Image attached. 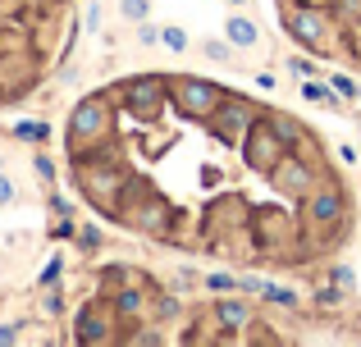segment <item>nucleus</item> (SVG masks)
I'll return each instance as SVG.
<instances>
[{"label":"nucleus","instance_id":"obj_3","mask_svg":"<svg viewBox=\"0 0 361 347\" xmlns=\"http://www.w3.org/2000/svg\"><path fill=\"white\" fill-rule=\"evenodd\" d=\"M110 119H115V106H110V96H82L78 106H73L69 115V146L78 151V146H92L97 137L110 133Z\"/></svg>","mask_w":361,"mask_h":347},{"label":"nucleus","instance_id":"obj_22","mask_svg":"<svg viewBox=\"0 0 361 347\" xmlns=\"http://www.w3.org/2000/svg\"><path fill=\"white\" fill-rule=\"evenodd\" d=\"M123 343H133V347H147V343H160V334H156V329H137V334H128Z\"/></svg>","mask_w":361,"mask_h":347},{"label":"nucleus","instance_id":"obj_13","mask_svg":"<svg viewBox=\"0 0 361 347\" xmlns=\"http://www.w3.org/2000/svg\"><path fill=\"white\" fill-rule=\"evenodd\" d=\"M224 42L238 46V51H252V46L261 42V27H256L252 18H243V14H229L224 18Z\"/></svg>","mask_w":361,"mask_h":347},{"label":"nucleus","instance_id":"obj_12","mask_svg":"<svg viewBox=\"0 0 361 347\" xmlns=\"http://www.w3.org/2000/svg\"><path fill=\"white\" fill-rule=\"evenodd\" d=\"M215 320H220V324H224V329H233V334H243V329H247V324H252V320H256V315H252V306H247V302H238V297H229V293H224V297H220V302H215Z\"/></svg>","mask_w":361,"mask_h":347},{"label":"nucleus","instance_id":"obj_18","mask_svg":"<svg viewBox=\"0 0 361 347\" xmlns=\"http://www.w3.org/2000/svg\"><path fill=\"white\" fill-rule=\"evenodd\" d=\"M206 288H211L215 297H224V293H233V288H238V275H206Z\"/></svg>","mask_w":361,"mask_h":347},{"label":"nucleus","instance_id":"obj_7","mask_svg":"<svg viewBox=\"0 0 361 347\" xmlns=\"http://www.w3.org/2000/svg\"><path fill=\"white\" fill-rule=\"evenodd\" d=\"M256 115H261V110H256L252 101H243V96H224L220 106H215V115L206 119V128H211V137H215V142L238 146L243 137H247V128L256 124Z\"/></svg>","mask_w":361,"mask_h":347},{"label":"nucleus","instance_id":"obj_14","mask_svg":"<svg viewBox=\"0 0 361 347\" xmlns=\"http://www.w3.org/2000/svg\"><path fill=\"white\" fill-rule=\"evenodd\" d=\"M110 306H115L119 320H137V315L147 311V288H115Z\"/></svg>","mask_w":361,"mask_h":347},{"label":"nucleus","instance_id":"obj_29","mask_svg":"<svg viewBox=\"0 0 361 347\" xmlns=\"http://www.w3.org/2000/svg\"><path fill=\"white\" fill-rule=\"evenodd\" d=\"M334 87H338V92H343V96H361V87H357V82H353V78H334Z\"/></svg>","mask_w":361,"mask_h":347},{"label":"nucleus","instance_id":"obj_25","mask_svg":"<svg viewBox=\"0 0 361 347\" xmlns=\"http://www.w3.org/2000/svg\"><path fill=\"white\" fill-rule=\"evenodd\" d=\"M156 315H160V320H169V315H178V302H174V297H160V302H156Z\"/></svg>","mask_w":361,"mask_h":347},{"label":"nucleus","instance_id":"obj_8","mask_svg":"<svg viewBox=\"0 0 361 347\" xmlns=\"http://www.w3.org/2000/svg\"><path fill=\"white\" fill-rule=\"evenodd\" d=\"M265 178L274 183V192L293 196V201H302V196H307L311 187H320V174H316V165H311L302 151H283L279 160H274V170L265 174Z\"/></svg>","mask_w":361,"mask_h":347},{"label":"nucleus","instance_id":"obj_15","mask_svg":"<svg viewBox=\"0 0 361 347\" xmlns=\"http://www.w3.org/2000/svg\"><path fill=\"white\" fill-rule=\"evenodd\" d=\"M14 137H27V142H51V124H37V119H23V124H14Z\"/></svg>","mask_w":361,"mask_h":347},{"label":"nucleus","instance_id":"obj_1","mask_svg":"<svg viewBox=\"0 0 361 347\" xmlns=\"http://www.w3.org/2000/svg\"><path fill=\"white\" fill-rule=\"evenodd\" d=\"M82 196H87L92 206H97V210H115L119 215V206H123V192H128L133 187V174L128 170H115V165H101L97 156H82Z\"/></svg>","mask_w":361,"mask_h":347},{"label":"nucleus","instance_id":"obj_28","mask_svg":"<svg viewBox=\"0 0 361 347\" xmlns=\"http://www.w3.org/2000/svg\"><path fill=\"white\" fill-rule=\"evenodd\" d=\"M55 279H60V260H51V265H46V270H42V288H51V284H55Z\"/></svg>","mask_w":361,"mask_h":347},{"label":"nucleus","instance_id":"obj_31","mask_svg":"<svg viewBox=\"0 0 361 347\" xmlns=\"http://www.w3.org/2000/svg\"><path fill=\"white\" fill-rule=\"evenodd\" d=\"M288 69H293V73H302V78H311V73H316V64H311V60H293Z\"/></svg>","mask_w":361,"mask_h":347},{"label":"nucleus","instance_id":"obj_20","mask_svg":"<svg viewBox=\"0 0 361 347\" xmlns=\"http://www.w3.org/2000/svg\"><path fill=\"white\" fill-rule=\"evenodd\" d=\"M32 170H37V178H42V183H51V178H55V160H51L46 151H37V156H32Z\"/></svg>","mask_w":361,"mask_h":347},{"label":"nucleus","instance_id":"obj_17","mask_svg":"<svg viewBox=\"0 0 361 347\" xmlns=\"http://www.w3.org/2000/svg\"><path fill=\"white\" fill-rule=\"evenodd\" d=\"M160 46H169L174 55H183L188 51V32L183 27H160Z\"/></svg>","mask_w":361,"mask_h":347},{"label":"nucleus","instance_id":"obj_6","mask_svg":"<svg viewBox=\"0 0 361 347\" xmlns=\"http://www.w3.org/2000/svg\"><path fill=\"white\" fill-rule=\"evenodd\" d=\"M119 101L133 119H156L160 106H169V78L160 73H142V78H128L119 87Z\"/></svg>","mask_w":361,"mask_h":347},{"label":"nucleus","instance_id":"obj_30","mask_svg":"<svg viewBox=\"0 0 361 347\" xmlns=\"http://www.w3.org/2000/svg\"><path fill=\"white\" fill-rule=\"evenodd\" d=\"M334 284H338V293H343V288H353V270L338 265V270H334Z\"/></svg>","mask_w":361,"mask_h":347},{"label":"nucleus","instance_id":"obj_19","mask_svg":"<svg viewBox=\"0 0 361 347\" xmlns=\"http://www.w3.org/2000/svg\"><path fill=\"white\" fill-rule=\"evenodd\" d=\"M261 297H265V302H279V306H298V293H288V288H274V284H265Z\"/></svg>","mask_w":361,"mask_h":347},{"label":"nucleus","instance_id":"obj_21","mask_svg":"<svg viewBox=\"0 0 361 347\" xmlns=\"http://www.w3.org/2000/svg\"><path fill=\"white\" fill-rule=\"evenodd\" d=\"M137 42H142V46H156V42H160V27H151L147 18H142V23H137Z\"/></svg>","mask_w":361,"mask_h":347},{"label":"nucleus","instance_id":"obj_23","mask_svg":"<svg viewBox=\"0 0 361 347\" xmlns=\"http://www.w3.org/2000/svg\"><path fill=\"white\" fill-rule=\"evenodd\" d=\"M78 247H101V229H78Z\"/></svg>","mask_w":361,"mask_h":347},{"label":"nucleus","instance_id":"obj_9","mask_svg":"<svg viewBox=\"0 0 361 347\" xmlns=\"http://www.w3.org/2000/svg\"><path fill=\"white\" fill-rule=\"evenodd\" d=\"M302 215H307L311 229H338V224H343V215H348V196H343V187H338V183H320V187H311V192L302 196Z\"/></svg>","mask_w":361,"mask_h":347},{"label":"nucleus","instance_id":"obj_2","mask_svg":"<svg viewBox=\"0 0 361 347\" xmlns=\"http://www.w3.org/2000/svg\"><path fill=\"white\" fill-rule=\"evenodd\" d=\"M238 151H243V165H247L252 174H270L274 160H279L283 151H293V146L279 137V128H274L270 115H256V124L247 128V137L238 142Z\"/></svg>","mask_w":361,"mask_h":347},{"label":"nucleus","instance_id":"obj_16","mask_svg":"<svg viewBox=\"0 0 361 347\" xmlns=\"http://www.w3.org/2000/svg\"><path fill=\"white\" fill-rule=\"evenodd\" d=\"M119 14L128 23H142V18H151V0H119Z\"/></svg>","mask_w":361,"mask_h":347},{"label":"nucleus","instance_id":"obj_4","mask_svg":"<svg viewBox=\"0 0 361 347\" xmlns=\"http://www.w3.org/2000/svg\"><path fill=\"white\" fill-rule=\"evenodd\" d=\"M283 23H288L293 42L307 46V51H320L329 55L334 51V18L316 5H298V9H283Z\"/></svg>","mask_w":361,"mask_h":347},{"label":"nucleus","instance_id":"obj_5","mask_svg":"<svg viewBox=\"0 0 361 347\" xmlns=\"http://www.w3.org/2000/svg\"><path fill=\"white\" fill-rule=\"evenodd\" d=\"M169 96H174V106H178L183 119L206 124V119L215 115V106L224 101V87H215V82H206V78H174L169 82Z\"/></svg>","mask_w":361,"mask_h":347},{"label":"nucleus","instance_id":"obj_27","mask_svg":"<svg viewBox=\"0 0 361 347\" xmlns=\"http://www.w3.org/2000/svg\"><path fill=\"white\" fill-rule=\"evenodd\" d=\"M14 196H18V192H14V183L0 174V206H14Z\"/></svg>","mask_w":361,"mask_h":347},{"label":"nucleus","instance_id":"obj_32","mask_svg":"<svg viewBox=\"0 0 361 347\" xmlns=\"http://www.w3.org/2000/svg\"><path fill=\"white\" fill-rule=\"evenodd\" d=\"M9 343H18V329L14 324H0V347H9Z\"/></svg>","mask_w":361,"mask_h":347},{"label":"nucleus","instance_id":"obj_26","mask_svg":"<svg viewBox=\"0 0 361 347\" xmlns=\"http://www.w3.org/2000/svg\"><path fill=\"white\" fill-rule=\"evenodd\" d=\"M302 96H307V101H334L325 87H320V82H307V87H302Z\"/></svg>","mask_w":361,"mask_h":347},{"label":"nucleus","instance_id":"obj_24","mask_svg":"<svg viewBox=\"0 0 361 347\" xmlns=\"http://www.w3.org/2000/svg\"><path fill=\"white\" fill-rule=\"evenodd\" d=\"M206 60H229V42H206Z\"/></svg>","mask_w":361,"mask_h":347},{"label":"nucleus","instance_id":"obj_11","mask_svg":"<svg viewBox=\"0 0 361 347\" xmlns=\"http://www.w3.org/2000/svg\"><path fill=\"white\" fill-rule=\"evenodd\" d=\"M119 215H123V220H128L137 233H156V238H160V233H169V220H174V210H169V206L160 201L156 192H142V201H137V206L123 201V206H119Z\"/></svg>","mask_w":361,"mask_h":347},{"label":"nucleus","instance_id":"obj_10","mask_svg":"<svg viewBox=\"0 0 361 347\" xmlns=\"http://www.w3.org/2000/svg\"><path fill=\"white\" fill-rule=\"evenodd\" d=\"M115 324H119V315H115V306H110V302H87V306H78V320H73V339L101 347V343L115 339Z\"/></svg>","mask_w":361,"mask_h":347},{"label":"nucleus","instance_id":"obj_33","mask_svg":"<svg viewBox=\"0 0 361 347\" xmlns=\"http://www.w3.org/2000/svg\"><path fill=\"white\" fill-rule=\"evenodd\" d=\"M229 5H247V0H229Z\"/></svg>","mask_w":361,"mask_h":347}]
</instances>
